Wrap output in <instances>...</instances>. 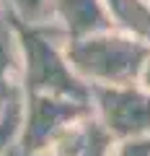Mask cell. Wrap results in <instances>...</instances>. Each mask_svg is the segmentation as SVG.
<instances>
[{
    "instance_id": "1",
    "label": "cell",
    "mask_w": 150,
    "mask_h": 156,
    "mask_svg": "<svg viewBox=\"0 0 150 156\" xmlns=\"http://www.w3.org/2000/svg\"><path fill=\"white\" fill-rule=\"evenodd\" d=\"M11 21V18H8ZM21 47V91L55 94L91 101V86L83 83L67 62L65 39L47 21L21 23L11 21Z\"/></svg>"
},
{
    "instance_id": "2",
    "label": "cell",
    "mask_w": 150,
    "mask_h": 156,
    "mask_svg": "<svg viewBox=\"0 0 150 156\" xmlns=\"http://www.w3.org/2000/svg\"><path fill=\"white\" fill-rule=\"evenodd\" d=\"M67 62L75 76L88 86H122L137 83L150 44L119 29L88 34L83 39L65 42Z\"/></svg>"
},
{
    "instance_id": "3",
    "label": "cell",
    "mask_w": 150,
    "mask_h": 156,
    "mask_svg": "<svg viewBox=\"0 0 150 156\" xmlns=\"http://www.w3.org/2000/svg\"><path fill=\"white\" fill-rule=\"evenodd\" d=\"M91 109L114 140L150 138V89L142 83L91 86Z\"/></svg>"
},
{
    "instance_id": "4",
    "label": "cell",
    "mask_w": 150,
    "mask_h": 156,
    "mask_svg": "<svg viewBox=\"0 0 150 156\" xmlns=\"http://www.w3.org/2000/svg\"><path fill=\"white\" fill-rule=\"evenodd\" d=\"M88 112L91 101L85 99H70V96L55 94H23V117L18 140L28 151L49 154L57 135Z\"/></svg>"
},
{
    "instance_id": "5",
    "label": "cell",
    "mask_w": 150,
    "mask_h": 156,
    "mask_svg": "<svg viewBox=\"0 0 150 156\" xmlns=\"http://www.w3.org/2000/svg\"><path fill=\"white\" fill-rule=\"evenodd\" d=\"M47 23L65 42L111 29V18L104 0H52Z\"/></svg>"
},
{
    "instance_id": "6",
    "label": "cell",
    "mask_w": 150,
    "mask_h": 156,
    "mask_svg": "<svg viewBox=\"0 0 150 156\" xmlns=\"http://www.w3.org/2000/svg\"><path fill=\"white\" fill-rule=\"evenodd\" d=\"M114 146H117L114 135L91 109L57 135L49 156H111Z\"/></svg>"
},
{
    "instance_id": "7",
    "label": "cell",
    "mask_w": 150,
    "mask_h": 156,
    "mask_svg": "<svg viewBox=\"0 0 150 156\" xmlns=\"http://www.w3.org/2000/svg\"><path fill=\"white\" fill-rule=\"evenodd\" d=\"M21 89V47L13 23L0 16V104Z\"/></svg>"
},
{
    "instance_id": "8",
    "label": "cell",
    "mask_w": 150,
    "mask_h": 156,
    "mask_svg": "<svg viewBox=\"0 0 150 156\" xmlns=\"http://www.w3.org/2000/svg\"><path fill=\"white\" fill-rule=\"evenodd\" d=\"M111 26L150 44V0H104Z\"/></svg>"
},
{
    "instance_id": "9",
    "label": "cell",
    "mask_w": 150,
    "mask_h": 156,
    "mask_svg": "<svg viewBox=\"0 0 150 156\" xmlns=\"http://www.w3.org/2000/svg\"><path fill=\"white\" fill-rule=\"evenodd\" d=\"M21 117H23V91L18 89L5 104H0V156L11 148L13 140H18Z\"/></svg>"
},
{
    "instance_id": "10",
    "label": "cell",
    "mask_w": 150,
    "mask_h": 156,
    "mask_svg": "<svg viewBox=\"0 0 150 156\" xmlns=\"http://www.w3.org/2000/svg\"><path fill=\"white\" fill-rule=\"evenodd\" d=\"M52 0H0V16L21 23H42L47 21Z\"/></svg>"
},
{
    "instance_id": "11",
    "label": "cell",
    "mask_w": 150,
    "mask_h": 156,
    "mask_svg": "<svg viewBox=\"0 0 150 156\" xmlns=\"http://www.w3.org/2000/svg\"><path fill=\"white\" fill-rule=\"evenodd\" d=\"M111 156H150V138H129L117 140Z\"/></svg>"
},
{
    "instance_id": "12",
    "label": "cell",
    "mask_w": 150,
    "mask_h": 156,
    "mask_svg": "<svg viewBox=\"0 0 150 156\" xmlns=\"http://www.w3.org/2000/svg\"><path fill=\"white\" fill-rule=\"evenodd\" d=\"M3 156H49V154H39V151H28L26 146L21 143V140H13V143H11V148H8Z\"/></svg>"
},
{
    "instance_id": "13",
    "label": "cell",
    "mask_w": 150,
    "mask_h": 156,
    "mask_svg": "<svg viewBox=\"0 0 150 156\" xmlns=\"http://www.w3.org/2000/svg\"><path fill=\"white\" fill-rule=\"evenodd\" d=\"M137 83H142L145 89H150V55H148V60H145V65H142V73H140Z\"/></svg>"
}]
</instances>
